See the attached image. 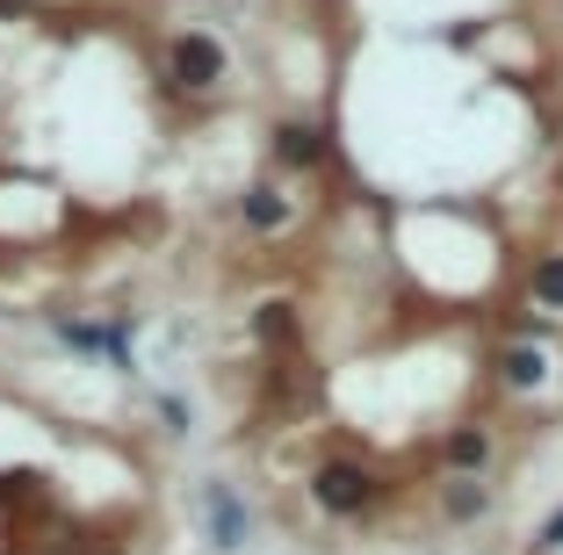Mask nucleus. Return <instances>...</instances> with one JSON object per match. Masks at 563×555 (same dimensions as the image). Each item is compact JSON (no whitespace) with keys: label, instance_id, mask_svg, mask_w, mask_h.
<instances>
[{"label":"nucleus","instance_id":"obj_7","mask_svg":"<svg viewBox=\"0 0 563 555\" xmlns=\"http://www.w3.org/2000/svg\"><path fill=\"white\" fill-rule=\"evenodd\" d=\"M484 455H492V441H484L477 425H463V433H448V469H477Z\"/></svg>","mask_w":563,"mask_h":555},{"label":"nucleus","instance_id":"obj_1","mask_svg":"<svg viewBox=\"0 0 563 555\" xmlns=\"http://www.w3.org/2000/svg\"><path fill=\"white\" fill-rule=\"evenodd\" d=\"M311 498L332 512V520H354V512L376 498V476H368L362 462H325V469L311 476Z\"/></svg>","mask_w":563,"mask_h":555},{"label":"nucleus","instance_id":"obj_2","mask_svg":"<svg viewBox=\"0 0 563 555\" xmlns=\"http://www.w3.org/2000/svg\"><path fill=\"white\" fill-rule=\"evenodd\" d=\"M174 80H181V87H196V95L224 80V51H217V36H202V30L174 36Z\"/></svg>","mask_w":563,"mask_h":555},{"label":"nucleus","instance_id":"obj_3","mask_svg":"<svg viewBox=\"0 0 563 555\" xmlns=\"http://www.w3.org/2000/svg\"><path fill=\"white\" fill-rule=\"evenodd\" d=\"M202 512H210V541H217L224 555H232V548H246L253 520H246V506L232 498V484H210V490H202Z\"/></svg>","mask_w":563,"mask_h":555},{"label":"nucleus","instance_id":"obj_8","mask_svg":"<svg viewBox=\"0 0 563 555\" xmlns=\"http://www.w3.org/2000/svg\"><path fill=\"white\" fill-rule=\"evenodd\" d=\"M534 303H542V311H563V253H549V260L534 267Z\"/></svg>","mask_w":563,"mask_h":555},{"label":"nucleus","instance_id":"obj_5","mask_svg":"<svg viewBox=\"0 0 563 555\" xmlns=\"http://www.w3.org/2000/svg\"><path fill=\"white\" fill-rule=\"evenodd\" d=\"M239 217H246L253 231H275L282 217H289V202H282L275 188H246V196H239Z\"/></svg>","mask_w":563,"mask_h":555},{"label":"nucleus","instance_id":"obj_9","mask_svg":"<svg viewBox=\"0 0 563 555\" xmlns=\"http://www.w3.org/2000/svg\"><path fill=\"white\" fill-rule=\"evenodd\" d=\"M448 512H455V520H477V512H484V490L477 484H455V490H448Z\"/></svg>","mask_w":563,"mask_h":555},{"label":"nucleus","instance_id":"obj_4","mask_svg":"<svg viewBox=\"0 0 563 555\" xmlns=\"http://www.w3.org/2000/svg\"><path fill=\"white\" fill-rule=\"evenodd\" d=\"M275 152L289 166H318V159H325V137H318L311 123H282V131H275Z\"/></svg>","mask_w":563,"mask_h":555},{"label":"nucleus","instance_id":"obj_6","mask_svg":"<svg viewBox=\"0 0 563 555\" xmlns=\"http://www.w3.org/2000/svg\"><path fill=\"white\" fill-rule=\"evenodd\" d=\"M542 376H549V360L534 354V346H506V382H514V390H534Z\"/></svg>","mask_w":563,"mask_h":555}]
</instances>
